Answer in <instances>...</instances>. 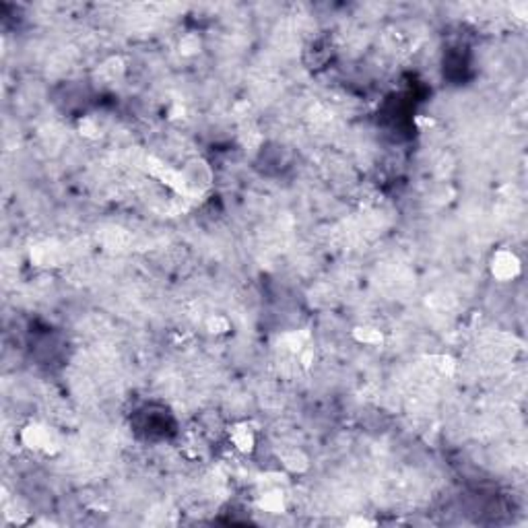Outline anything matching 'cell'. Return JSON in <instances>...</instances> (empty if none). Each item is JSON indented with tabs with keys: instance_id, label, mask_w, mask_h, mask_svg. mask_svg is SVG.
I'll return each instance as SVG.
<instances>
[{
	"instance_id": "obj_3",
	"label": "cell",
	"mask_w": 528,
	"mask_h": 528,
	"mask_svg": "<svg viewBox=\"0 0 528 528\" xmlns=\"http://www.w3.org/2000/svg\"><path fill=\"white\" fill-rule=\"evenodd\" d=\"M227 434H229V444H231L240 454H252V452L256 450L258 440H256V431L252 429L250 423H246V421L233 423V425L227 429Z\"/></svg>"
},
{
	"instance_id": "obj_4",
	"label": "cell",
	"mask_w": 528,
	"mask_h": 528,
	"mask_svg": "<svg viewBox=\"0 0 528 528\" xmlns=\"http://www.w3.org/2000/svg\"><path fill=\"white\" fill-rule=\"evenodd\" d=\"M279 462L289 472H306L310 468V459L299 448H281Z\"/></svg>"
},
{
	"instance_id": "obj_2",
	"label": "cell",
	"mask_w": 528,
	"mask_h": 528,
	"mask_svg": "<svg viewBox=\"0 0 528 528\" xmlns=\"http://www.w3.org/2000/svg\"><path fill=\"white\" fill-rule=\"evenodd\" d=\"M489 270L493 274L495 281L500 283H510L514 279L520 277L522 272V264H520V258L516 252L508 250V248H502V250H495L491 261H489Z\"/></svg>"
},
{
	"instance_id": "obj_5",
	"label": "cell",
	"mask_w": 528,
	"mask_h": 528,
	"mask_svg": "<svg viewBox=\"0 0 528 528\" xmlns=\"http://www.w3.org/2000/svg\"><path fill=\"white\" fill-rule=\"evenodd\" d=\"M258 508L268 514H283L287 508V500L285 493L281 489H268L258 497Z\"/></svg>"
},
{
	"instance_id": "obj_7",
	"label": "cell",
	"mask_w": 528,
	"mask_h": 528,
	"mask_svg": "<svg viewBox=\"0 0 528 528\" xmlns=\"http://www.w3.org/2000/svg\"><path fill=\"white\" fill-rule=\"evenodd\" d=\"M431 365L442 374V376H452L454 372H456V361L450 357V355H438V357H431Z\"/></svg>"
},
{
	"instance_id": "obj_6",
	"label": "cell",
	"mask_w": 528,
	"mask_h": 528,
	"mask_svg": "<svg viewBox=\"0 0 528 528\" xmlns=\"http://www.w3.org/2000/svg\"><path fill=\"white\" fill-rule=\"evenodd\" d=\"M353 338L359 345H368V347H378L384 343V334L382 330L374 329V327H357L353 330Z\"/></svg>"
},
{
	"instance_id": "obj_8",
	"label": "cell",
	"mask_w": 528,
	"mask_h": 528,
	"mask_svg": "<svg viewBox=\"0 0 528 528\" xmlns=\"http://www.w3.org/2000/svg\"><path fill=\"white\" fill-rule=\"evenodd\" d=\"M206 329H208V332H213V334H223V332L229 330V320L223 318V316H211L206 320Z\"/></svg>"
},
{
	"instance_id": "obj_1",
	"label": "cell",
	"mask_w": 528,
	"mask_h": 528,
	"mask_svg": "<svg viewBox=\"0 0 528 528\" xmlns=\"http://www.w3.org/2000/svg\"><path fill=\"white\" fill-rule=\"evenodd\" d=\"M21 442H23L25 448H29L33 452H40V454H46V456H52V454L60 452L58 434L50 425L40 423V421H29L21 429Z\"/></svg>"
}]
</instances>
